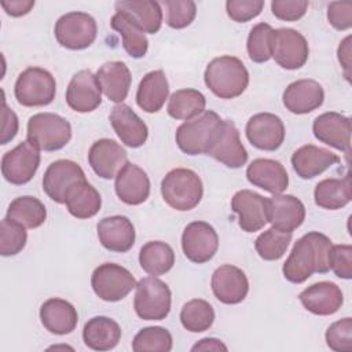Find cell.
<instances>
[{
	"label": "cell",
	"mask_w": 352,
	"mask_h": 352,
	"mask_svg": "<svg viewBox=\"0 0 352 352\" xmlns=\"http://www.w3.org/2000/svg\"><path fill=\"white\" fill-rule=\"evenodd\" d=\"M1 118H3V125H1V136H0V143L7 144L11 142L15 135L18 133L19 128V121L16 114L7 106L6 103V96L3 92V111H1Z\"/></svg>",
	"instance_id": "816d5d0a"
},
{
	"label": "cell",
	"mask_w": 352,
	"mask_h": 352,
	"mask_svg": "<svg viewBox=\"0 0 352 352\" xmlns=\"http://www.w3.org/2000/svg\"><path fill=\"white\" fill-rule=\"evenodd\" d=\"M128 162L125 148L111 139H99L89 147L88 164L102 179L110 180Z\"/></svg>",
	"instance_id": "d6986e66"
},
{
	"label": "cell",
	"mask_w": 352,
	"mask_h": 352,
	"mask_svg": "<svg viewBox=\"0 0 352 352\" xmlns=\"http://www.w3.org/2000/svg\"><path fill=\"white\" fill-rule=\"evenodd\" d=\"M40 319L45 330L56 336H65L76 329L78 314L69 301L52 297L41 304Z\"/></svg>",
	"instance_id": "f1b7e54d"
},
{
	"label": "cell",
	"mask_w": 352,
	"mask_h": 352,
	"mask_svg": "<svg viewBox=\"0 0 352 352\" xmlns=\"http://www.w3.org/2000/svg\"><path fill=\"white\" fill-rule=\"evenodd\" d=\"M166 23L172 29H184L195 19L197 6L192 0H165Z\"/></svg>",
	"instance_id": "f6af8a7d"
},
{
	"label": "cell",
	"mask_w": 352,
	"mask_h": 352,
	"mask_svg": "<svg viewBox=\"0 0 352 352\" xmlns=\"http://www.w3.org/2000/svg\"><path fill=\"white\" fill-rule=\"evenodd\" d=\"M275 29L265 22H260L250 29L246 41L249 58L256 63H264L272 58Z\"/></svg>",
	"instance_id": "60d3db41"
},
{
	"label": "cell",
	"mask_w": 352,
	"mask_h": 352,
	"mask_svg": "<svg viewBox=\"0 0 352 352\" xmlns=\"http://www.w3.org/2000/svg\"><path fill=\"white\" fill-rule=\"evenodd\" d=\"M91 286L100 300L116 302L125 298L136 287V279L125 267L104 263L94 270Z\"/></svg>",
	"instance_id": "ba28073f"
},
{
	"label": "cell",
	"mask_w": 352,
	"mask_h": 352,
	"mask_svg": "<svg viewBox=\"0 0 352 352\" xmlns=\"http://www.w3.org/2000/svg\"><path fill=\"white\" fill-rule=\"evenodd\" d=\"M172 346V334L161 326H150L139 330L132 341V349L135 352H169Z\"/></svg>",
	"instance_id": "7bdbcfd3"
},
{
	"label": "cell",
	"mask_w": 352,
	"mask_h": 352,
	"mask_svg": "<svg viewBox=\"0 0 352 352\" xmlns=\"http://www.w3.org/2000/svg\"><path fill=\"white\" fill-rule=\"evenodd\" d=\"M250 184L260 187L271 194H282L289 186V175L285 166L271 158H256L246 169Z\"/></svg>",
	"instance_id": "4316f807"
},
{
	"label": "cell",
	"mask_w": 352,
	"mask_h": 352,
	"mask_svg": "<svg viewBox=\"0 0 352 352\" xmlns=\"http://www.w3.org/2000/svg\"><path fill=\"white\" fill-rule=\"evenodd\" d=\"M110 25L122 37V47L129 56L143 58L147 54L148 41L144 32L124 14L116 12L110 19Z\"/></svg>",
	"instance_id": "f35d334b"
},
{
	"label": "cell",
	"mask_w": 352,
	"mask_h": 352,
	"mask_svg": "<svg viewBox=\"0 0 352 352\" xmlns=\"http://www.w3.org/2000/svg\"><path fill=\"white\" fill-rule=\"evenodd\" d=\"M26 228L7 217L0 223V254L4 257L15 256L26 246Z\"/></svg>",
	"instance_id": "ee69618b"
},
{
	"label": "cell",
	"mask_w": 352,
	"mask_h": 352,
	"mask_svg": "<svg viewBox=\"0 0 352 352\" xmlns=\"http://www.w3.org/2000/svg\"><path fill=\"white\" fill-rule=\"evenodd\" d=\"M329 268L341 279L352 278V246L333 245L329 253Z\"/></svg>",
	"instance_id": "7dc6e473"
},
{
	"label": "cell",
	"mask_w": 352,
	"mask_h": 352,
	"mask_svg": "<svg viewBox=\"0 0 352 352\" xmlns=\"http://www.w3.org/2000/svg\"><path fill=\"white\" fill-rule=\"evenodd\" d=\"M208 155L232 169L241 168L246 164L248 151L243 147L239 138V131L232 121L224 120L220 132L208 151Z\"/></svg>",
	"instance_id": "ac0fdd59"
},
{
	"label": "cell",
	"mask_w": 352,
	"mask_h": 352,
	"mask_svg": "<svg viewBox=\"0 0 352 352\" xmlns=\"http://www.w3.org/2000/svg\"><path fill=\"white\" fill-rule=\"evenodd\" d=\"M337 55H338V60H340V63H341V66L344 69L345 77L349 81V76H351V73H349L351 72V36H346L340 43Z\"/></svg>",
	"instance_id": "db71d44e"
},
{
	"label": "cell",
	"mask_w": 352,
	"mask_h": 352,
	"mask_svg": "<svg viewBox=\"0 0 352 352\" xmlns=\"http://www.w3.org/2000/svg\"><path fill=\"white\" fill-rule=\"evenodd\" d=\"M54 34L56 41L67 50H85L96 38V21L87 12L72 11L56 21Z\"/></svg>",
	"instance_id": "9c48e42d"
},
{
	"label": "cell",
	"mask_w": 352,
	"mask_h": 352,
	"mask_svg": "<svg viewBox=\"0 0 352 352\" xmlns=\"http://www.w3.org/2000/svg\"><path fill=\"white\" fill-rule=\"evenodd\" d=\"M116 12L124 14L144 33L155 34L162 25V10L153 0H121L114 4Z\"/></svg>",
	"instance_id": "4dcf8cb0"
},
{
	"label": "cell",
	"mask_w": 352,
	"mask_h": 352,
	"mask_svg": "<svg viewBox=\"0 0 352 352\" xmlns=\"http://www.w3.org/2000/svg\"><path fill=\"white\" fill-rule=\"evenodd\" d=\"M180 322L183 327L191 333L206 331L214 322V309L206 300L192 298L183 305Z\"/></svg>",
	"instance_id": "ab89813d"
},
{
	"label": "cell",
	"mask_w": 352,
	"mask_h": 352,
	"mask_svg": "<svg viewBox=\"0 0 352 352\" xmlns=\"http://www.w3.org/2000/svg\"><path fill=\"white\" fill-rule=\"evenodd\" d=\"M96 231L102 246L116 253H125L132 249L136 238L132 221L121 214L103 217L98 223Z\"/></svg>",
	"instance_id": "d4e9b609"
},
{
	"label": "cell",
	"mask_w": 352,
	"mask_h": 352,
	"mask_svg": "<svg viewBox=\"0 0 352 352\" xmlns=\"http://www.w3.org/2000/svg\"><path fill=\"white\" fill-rule=\"evenodd\" d=\"M117 197L126 205H140L150 195V179L138 165L126 162L116 176Z\"/></svg>",
	"instance_id": "484cf974"
},
{
	"label": "cell",
	"mask_w": 352,
	"mask_h": 352,
	"mask_svg": "<svg viewBox=\"0 0 352 352\" xmlns=\"http://www.w3.org/2000/svg\"><path fill=\"white\" fill-rule=\"evenodd\" d=\"M14 94L18 103L25 107L47 106L55 99L56 82L48 70L30 66L18 76Z\"/></svg>",
	"instance_id": "8992f818"
},
{
	"label": "cell",
	"mask_w": 352,
	"mask_h": 352,
	"mask_svg": "<svg viewBox=\"0 0 352 352\" xmlns=\"http://www.w3.org/2000/svg\"><path fill=\"white\" fill-rule=\"evenodd\" d=\"M204 81L217 98L234 99L248 88L249 72L239 58L223 55L208 63Z\"/></svg>",
	"instance_id": "7a4b0ae2"
},
{
	"label": "cell",
	"mask_w": 352,
	"mask_h": 352,
	"mask_svg": "<svg viewBox=\"0 0 352 352\" xmlns=\"http://www.w3.org/2000/svg\"><path fill=\"white\" fill-rule=\"evenodd\" d=\"M164 201L179 212L194 209L202 199V180L192 169L176 168L169 170L161 182Z\"/></svg>",
	"instance_id": "277c9868"
},
{
	"label": "cell",
	"mask_w": 352,
	"mask_h": 352,
	"mask_svg": "<svg viewBox=\"0 0 352 352\" xmlns=\"http://www.w3.org/2000/svg\"><path fill=\"white\" fill-rule=\"evenodd\" d=\"M305 220V206L294 195L274 194L268 198V223L274 228L293 232Z\"/></svg>",
	"instance_id": "603a6c76"
},
{
	"label": "cell",
	"mask_w": 352,
	"mask_h": 352,
	"mask_svg": "<svg viewBox=\"0 0 352 352\" xmlns=\"http://www.w3.org/2000/svg\"><path fill=\"white\" fill-rule=\"evenodd\" d=\"M206 107V99L202 92L194 88L175 91L168 102L166 111L175 120H192L202 114Z\"/></svg>",
	"instance_id": "8d00e7d4"
},
{
	"label": "cell",
	"mask_w": 352,
	"mask_h": 352,
	"mask_svg": "<svg viewBox=\"0 0 352 352\" xmlns=\"http://www.w3.org/2000/svg\"><path fill=\"white\" fill-rule=\"evenodd\" d=\"M66 103L77 113H89L99 107L102 103V88L96 74L88 69L77 72L66 88Z\"/></svg>",
	"instance_id": "9a60e30c"
},
{
	"label": "cell",
	"mask_w": 352,
	"mask_h": 352,
	"mask_svg": "<svg viewBox=\"0 0 352 352\" xmlns=\"http://www.w3.org/2000/svg\"><path fill=\"white\" fill-rule=\"evenodd\" d=\"M219 248L216 230L206 221H191L182 234L184 256L195 264H204L213 258Z\"/></svg>",
	"instance_id": "8fae6325"
},
{
	"label": "cell",
	"mask_w": 352,
	"mask_h": 352,
	"mask_svg": "<svg viewBox=\"0 0 352 352\" xmlns=\"http://www.w3.org/2000/svg\"><path fill=\"white\" fill-rule=\"evenodd\" d=\"M169 95V84L164 70H153L144 74L136 91V103L146 113H157L165 104Z\"/></svg>",
	"instance_id": "1f68e13d"
},
{
	"label": "cell",
	"mask_w": 352,
	"mask_h": 352,
	"mask_svg": "<svg viewBox=\"0 0 352 352\" xmlns=\"http://www.w3.org/2000/svg\"><path fill=\"white\" fill-rule=\"evenodd\" d=\"M331 246V239L322 232L311 231L302 235L297 239L283 264V276L292 283H302L315 272H329Z\"/></svg>",
	"instance_id": "6da1fadb"
},
{
	"label": "cell",
	"mask_w": 352,
	"mask_h": 352,
	"mask_svg": "<svg viewBox=\"0 0 352 352\" xmlns=\"http://www.w3.org/2000/svg\"><path fill=\"white\" fill-rule=\"evenodd\" d=\"M315 138L337 150L349 151L351 146V118L337 111H327L318 116L312 124Z\"/></svg>",
	"instance_id": "44dd1931"
},
{
	"label": "cell",
	"mask_w": 352,
	"mask_h": 352,
	"mask_svg": "<svg viewBox=\"0 0 352 352\" xmlns=\"http://www.w3.org/2000/svg\"><path fill=\"white\" fill-rule=\"evenodd\" d=\"M264 8L263 0H228L226 3L227 15L235 22H248L256 18Z\"/></svg>",
	"instance_id": "c3c4849f"
},
{
	"label": "cell",
	"mask_w": 352,
	"mask_h": 352,
	"mask_svg": "<svg viewBox=\"0 0 352 352\" xmlns=\"http://www.w3.org/2000/svg\"><path fill=\"white\" fill-rule=\"evenodd\" d=\"M65 205L72 216L77 219H89L99 212L102 206V197L85 179L74 183L67 190Z\"/></svg>",
	"instance_id": "836d02e7"
},
{
	"label": "cell",
	"mask_w": 352,
	"mask_h": 352,
	"mask_svg": "<svg viewBox=\"0 0 352 352\" xmlns=\"http://www.w3.org/2000/svg\"><path fill=\"white\" fill-rule=\"evenodd\" d=\"M80 180H85V173L77 162L72 160H58L45 169L43 190L56 204H65L67 190Z\"/></svg>",
	"instance_id": "2e32d148"
},
{
	"label": "cell",
	"mask_w": 352,
	"mask_h": 352,
	"mask_svg": "<svg viewBox=\"0 0 352 352\" xmlns=\"http://www.w3.org/2000/svg\"><path fill=\"white\" fill-rule=\"evenodd\" d=\"M96 78L102 92L109 100L120 104L126 99L132 77L124 62L111 60L103 63L96 72Z\"/></svg>",
	"instance_id": "f546056e"
},
{
	"label": "cell",
	"mask_w": 352,
	"mask_h": 352,
	"mask_svg": "<svg viewBox=\"0 0 352 352\" xmlns=\"http://www.w3.org/2000/svg\"><path fill=\"white\" fill-rule=\"evenodd\" d=\"M139 264L151 276L164 275L175 264V252L162 241H150L140 248Z\"/></svg>",
	"instance_id": "d590c367"
},
{
	"label": "cell",
	"mask_w": 352,
	"mask_h": 352,
	"mask_svg": "<svg viewBox=\"0 0 352 352\" xmlns=\"http://www.w3.org/2000/svg\"><path fill=\"white\" fill-rule=\"evenodd\" d=\"M84 344L94 351H110L121 340L120 324L107 316H95L89 319L82 329Z\"/></svg>",
	"instance_id": "d6a6232c"
},
{
	"label": "cell",
	"mask_w": 352,
	"mask_h": 352,
	"mask_svg": "<svg viewBox=\"0 0 352 352\" xmlns=\"http://www.w3.org/2000/svg\"><path fill=\"white\" fill-rule=\"evenodd\" d=\"M133 308L143 320H162L170 312L172 293L169 286L157 276L142 278L136 283Z\"/></svg>",
	"instance_id": "52a82bcc"
},
{
	"label": "cell",
	"mask_w": 352,
	"mask_h": 352,
	"mask_svg": "<svg viewBox=\"0 0 352 352\" xmlns=\"http://www.w3.org/2000/svg\"><path fill=\"white\" fill-rule=\"evenodd\" d=\"M246 138L258 150L275 151L285 140L283 121L272 113H257L246 122Z\"/></svg>",
	"instance_id": "5bb4252c"
},
{
	"label": "cell",
	"mask_w": 352,
	"mask_h": 352,
	"mask_svg": "<svg viewBox=\"0 0 352 352\" xmlns=\"http://www.w3.org/2000/svg\"><path fill=\"white\" fill-rule=\"evenodd\" d=\"M109 120L118 139L125 146L138 148L146 143L148 128L128 104H116L110 111Z\"/></svg>",
	"instance_id": "7402d4cb"
},
{
	"label": "cell",
	"mask_w": 352,
	"mask_h": 352,
	"mask_svg": "<svg viewBox=\"0 0 352 352\" xmlns=\"http://www.w3.org/2000/svg\"><path fill=\"white\" fill-rule=\"evenodd\" d=\"M293 232L279 231L274 227L263 231L254 241L257 254L267 261L279 260L287 250Z\"/></svg>",
	"instance_id": "b9f144b4"
},
{
	"label": "cell",
	"mask_w": 352,
	"mask_h": 352,
	"mask_svg": "<svg viewBox=\"0 0 352 352\" xmlns=\"http://www.w3.org/2000/svg\"><path fill=\"white\" fill-rule=\"evenodd\" d=\"M283 104L293 114H308L319 109L324 100L322 85L311 78L293 81L283 91Z\"/></svg>",
	"instance_id": "cb8c5ba5"
},
{
	"label": "cell",
	"mask_w": 352,
	"mask_h": 352,
	"mask_svg": "<svg viewBox=\"0 0 352 352\" xmlns=\"http://www.w3.org/2000/svg\"><path fill=\"white\" fill-rule=\"evenodd\" d=\"M340 162V157L315 144H305L292 155V165L301 179H314Z\"/></svg>",
	"instance_id": "83f0119b"
},
{
	"label": "cell",
	"mask_w": 352,
	"mask_h": 352,
	"mask_svg": "<svg viewBox=\"0 0 352 352\" xmlns=\"http://www.w3.org/2000/svg\"><path fill=\"white\" fill-rule=\"evenodd\" d=\"M28 140L38 150L56 151L72 139L70 122L55 113H37L28 121Z\"/></svg>",
	"instance_id": "5b68a950"
},
{
	"label": "cell",
	"mask_w": 352,
	"mask_h": 352,
	"mask_svg": "<svg viewBox=\"0 0 352 352\" xmlns=\"http://www.w3.org/2000/svg\"><path fill=\"white\" fill-rule=\"evenodd\" d=\"M223 122L224 120L213 110H205L198 117L184 121L176 129L177 147L188 155L208 154Z\"/></svg>",
	"instance_id": "3957f363"
},
{
	"label": "cell",
	"mask_w": 352,
	"mask_h": 352,
	"mask_svg": "<svg viewBox=\"0 0 352 352\" xmlns=\"http://www.w3.org/2000/svg\"><path fill=\"white\" fill-rule=\"evenodd\" d=\"M298 298L308 312L319 316L336 314L344 302V294L340 286L329 280L308 286L298 294Z\"/></svg>",
	"instance_id": "ffe728a7"
},
{
	"label": "cell",
	"mask_w": 352,
	"mask_h": 352,
	"mask_svg": "<svg viewBox=\"0 0 352 352\" xmlns=\"http://www.w3.org/2000/svg\"><path fill=\"white\" fill-rule=\"evenodd\" d=\"M308 55V41L298 30L292 28H280L275 30L272 58L280 67L286 70H297L305 65Z\"/></svg>",
	"instance_id": "7c38bea8"
},
{
	"label": "cell",
	"mask_w": 352,
	"mask_h": 352,
	"mask_svg": "<svg viewBox=\"0 0 352 352\" xmlns=\"http://www.w3.org/2000/svg\"><path fill=\"white\" fill-rule=\"evenodd\" d=\"M228 348L217 338H202L199 340L191 351H227Z\"/></svg>",
	"instance_id": "11a10c76"
},
{
	"label": "cell",
	"mask_w": 352,
	"mask_h": 352,
	"mask_svg": "<svg viewBox=\"0 0 352 352\" xmlns=\"http://www.w3.org/2000/svg\"><path fill=\"white\" fill-rule=\"evenodd\" d=\"M327 21L337 30H348L352 26V3L331 1L327 6Z\"/></svg>",
	"instance_id": "f907efd6"
},
{
	"label": "cell",
	"mask_w": 352,
	"mask_h": 352,
	"mask_svg": "<svg viewBox=\"0 0 352 352\" xmlns=\"http://www.w3.org/2000/svg\"><path fill=\"white\" fill-rule=\"evenodd\" d=\"M326 344L336 352L352 351V319L342 318L331 323L324 334Z\"/></svg>",
	"instance_id": "bcb514c9"
},
{
	"label": "cell",
	"mask_w": 352,
	"mask_h": 352,
	"mask_svg": "<svg viewBox=\"0 0 352 352\" xmlns=\"http://www.w3.org/2000/svg\"><path fill=\"white\" fill-rule=\"evenodd\" d=\"M3 10L11 16H22L30 12L34 7V0H3Z\"/></svg>",
	"instance_id": "f5cc1de1"
},
{
	"label": "cell",
	"mask_w": 352,
	"mask_h": 352,
	"mask_svg": "<svg viewBox=\"0 0 352 352\" xmlns=\"http://www.w3.org/2000/svg\"><path fill=\"white\" fill-rule=\"evenodd\" d=\"M40 160V150L29 140H25L3 155L1 175L11 184H26L36 175Z\"/></svg>",
	"instance_id": "30bf717a"
},
{
	"label": "cell",
	"mask_w": 352,
	"mask_h": 352,
	"mask_svg": "<svg viewBox=\"0 0 352 352\" xmlns=\"http://www.w3.org/2000/svg\"><path fill=\"white\" fill-rule=\"evenodd\" d=\"M314 198L319 208L327 210H337L346 206L352 199L349 173L342 179L329 177L319 182L315 187Z\"/></svg>",
	"instance_id": "e575fe53"
},
{
	"label": "cell",
	"mask_w": 352,
	"mask_h": 352,
	"mask_svg": "<svg viewBox=\"0 0 352 352\" xmlns=\"http://www.w3.org/2000/svg\"><path fill=\"white\" fill-rule=\"evenodd\" d=\"M214 297L228 305L239 304L249 292V280L246 274L231 264H223L214 270L210 280Z\"/></svg>",
	"instance_id": "e0dca14e"
},
{
	"label": "cell",
	"mask_w": 352,
	"mask_h": 352,
	"mask_svg": "<svg viewBox=\"0 0 352 352\" xmlns=\"http://www.w3.org/2000/svg\"><path fill=\"white\" fill-rule=\"evenodd\" d=\"M231 209L238 214V224L245 232L260 231L268 223V198L252 190L236 191Z\"/></svg>",
	"instance_id": "4fadbf2b"
},
{
	"label": "cell",
	"mask_w": 352,
	"mask_h": 352,
	"mask_svg": "<svg viewBox=\"0 0 352 352\" xmlns=\"http://www.w3.org/2000/svg\"><path fill=\"white\" fill-rule=\"evenodd\" d=\"M6 217L22 224L25 228H37L44 224L47 209L38 198L22 195L11 201Z\"/></svg>",
	"instance_id": "74e56055"
},
{
	"label": "cell",
	"mask_w": 352,
	"mask_h": 352,
	"mask_svg": "<svg viewBox=\"0 0 352 352\" xmlns=\"http://www.w3.org/2000/svg\"><path fill=\"white\" fill-rule=\"evenodd\" d=\"M308 6L307 0H274L271 11L280 21L294 22L305 15Z\"/></svg>",
	"instance_id": "681fc988"
}]
</instances>
